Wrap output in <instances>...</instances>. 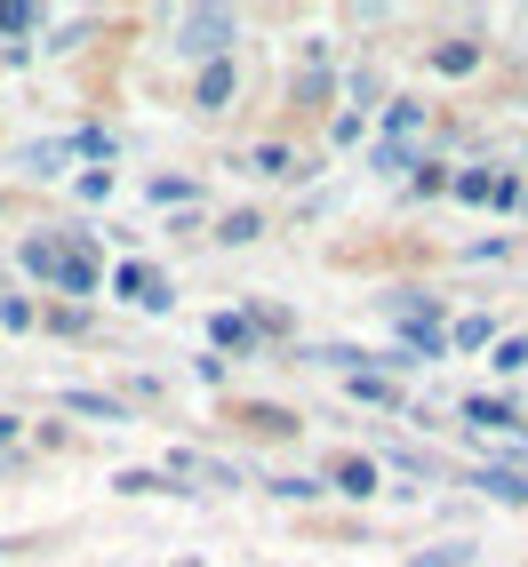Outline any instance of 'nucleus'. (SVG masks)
<instances>
[{"instance_id": "f257e3e1", "label": "nucleus", "mask_w": 528, "mask_h": 567, "mask_svg": "<svg viewBox=\"0 0 528 567\" xmlns=\"http://www.w3.org/2000/svg\"><path fill=\"white\" fill-rule=\"evenodd\" d=\"M176 49L216 64L224 49H233V17H224V9H184V17H176Z\"/></svg>"}, {"instance_id": "f03ea898", "label": "nucleus", "mask_w": 528, "mask_h": 567, "mask_svg": "<svg viewBox=\"0 0 528 567\" xmlns=\"http://www.w3.org/2000/svg\"><path fill=\"white\" fill-rule=\"evenodd\" d=\"M121 296H129V305H169V288L144 272V264H121Z\"/></svg>"}, {"instance_id": "7ed1b4c3", "label": "nucleus", "mask_w": 528, "mask_h": 567, "mask_svg": "<svg viewBox=\"0 0 528 567\" xmlns=\"http://www.w3.org/2000/svg\"><path fill=\"white\" fill-rule=\"evenodd\" d=\"M465 424H473V432H520V415L497 408V400H473V408H465Z\"/></svg>"}, {"instance_id": "20e7f679", "label": "nucleus", "mask_w": 528, "mask_h": 567, "mask_svg": "<svg viewBox=\"0 0 528 567\" xmlns=\"http://www.w3.org/2000/svg\"><path fill=\"white\" fill-rule=\"evenodd\" d=\"M224 96H233V56H216V64H201V104L216 112Z\"/></svg>"}, {"instance_id": "39448f33", "label": "nucleus", "mask_w": 528, "mask_h": 567, "mask_svg": "<svg viewBox=\"0 0 528 567\" xmlns=\"http://www.w3.org/2000/svg\"><path fill=\"white\" fill-rule=\"evenodd\" d=\"M480 487H488V496H497V504H520V496H528V480H520L512 464H497V472H480Z\"/></svg>"}, {"instance_id": "423d86ee", "label": "nucleus", "mask_w": 528, "mask_h": 567, "mask_svg": "<svg viewBox=\"0 0 528 567\" xmlns=\"http://www.w3.org/2000/svg\"><path fill=\"white\" fill-rule=\"evenodd\" d=\"M24 272H41V280H57V272H64V256H57L49 240H24Z\"/></svg>"}, {"instance_id": "0eeeda50", "label": "nucleus", "mask_w": 528, "mask_h": 567, "mask_svg": "<svg viewBox=\"0 0 528 567\" xmlns=\"http://www.w3.org/2000/svg\"><path fill=\"white\" fill-rule=\"evenodd\" d=\"M57 288H72V296H89V288H97V264H89V256H64V272H57Z\"/></svg>"}, {"instance_id": "6e6552de", "label": "nucleus", "mask_w": 528, "mask_h": 567, "mask_svg": "<svg viewBox=\"0 0 528 567\" xmlns=\"http://www.w3.org/2000/svg\"><path fill=\"white\" fill-rule=\"evenodd\" d=\"M433 64H440V72H473V64H480V49H473V41H448Z\"/></svg>"}, {"instance_id": "1a4fd4ad", "label": "nucleus", "mask_w": 528, "mask_h": 567, "mask_svg": "<svg viewBox=\"0 0 528 567\" xmlns=\"http://www.w3.org/2000/svg\"><path fill=\"white\" fill-rule=\"evenodd\" d=\"M216 344H233V352H248V344H256V328H248V320H233V312H224V320H216Z\"/></svg>"}, {"instance_id": "9d476101", "label": "nucleus", "mask_w": 528, "mask_h": 567, "mask_svg": "<svg viewBox=\"0 0 528 567\" xmlns=\"http://www.w3.org/2000/svg\"><path fill=\"white\" fill-rule=\"evenodd\" d=\"M497 368H505V375L528 368V336H505V344H497Z\"/></svg>"}, {"instance_id": "9b49d317", "label": "nucleus", "mask_w": 528, "mask_h": 567, "mask_svg": "<svg viewBox=\"0 0 528 567\" xmlns=\"http://www.w3.org/2000/svg\"><path fill=\"white\" fill-rule=\"evenodd\" d=\"M417 121H425L417 104H393V144H400V153H408V136H417Z\"/></svg>"}, {"instance_id": "f8f14e48", "label": "nucleus", "mask_w": 528, "mask_h": 567, "mask_svg": "<svg viewBox=\"0 0 528 567\" xmlns=\"http://www.w3.org/2000/svg\"><path fill=\"white\" fill-rule=\"evenodd\" d=\"M41 24V9H17V0H0V32H32Z\"/></svg>"}, {"instance_id": "ddd939ff", "label": "nucleus", "mask_w": 528, "mask_h": 567, "mask_svg": "<svg viewBox=\"0 0 528 567\" xmlns=\"http://www.w3.org/2000/svg\"><path fill=\"white\" fill-rule=\"evenodd\" d=\"M336 487H345V496H368L376 472H368V464H345V472H336Z\"/></svg>"}, {"instance_id": "4468645a", "label": "nucleus", "mask_w": 528, "mask_h": 567, "mask_svg": "<svg viewBox=\"0 0 528 567\" xmlns=\"http://www.w3.org/2000/svg\"><path fill=\"white\" fill-rule=\"evenodd\" d=\"M465 559H473L465 544H448V551H417V559H408V567H465Z\"/></svg>"}, {"instance_id": "2eb2a0df", "label": "nucleus", "mask_w": 528, "mask_h": 567, "mask_svg": "<svg viewBox=\"0 0 528 567\" xmlns=\"http://www.w3.org/2000/svg\"><path fill=\"white\" fill-rule=\"evenodd\" d=\"M457 193H465V200H497V176H480V168H473V176H457Z\"/></svg>"}, {"instance_id": "dca6fc26", "label": "nucleus", "mask_w": 528, "mask_h": 567, "mask_svg": "<svg viewBox=\"0 0 528 567\" xmlns=\"http://www.w3.org/2000/svg\"><path fill=\"white\" fill-rule=\"evenodd\" d=\"M256 233H264V216H248V208H241V216H224V240H256Z\"/></svg>"}, {"instance_id": "f3484780", "label": "nucleus", "mask_w": 528, "mask_h": 567, "mask_svg": "<svg viewBox=\"0 0 528 567\" xmlns=\"http://www.w3.org/2000/svg\"><path fill=\"white\" fill-rule=\"evenodd\" d=\"M72 408H81V415H104V424H121V408L97 400V392H72Z\"/></svg>"}]
</instances>
